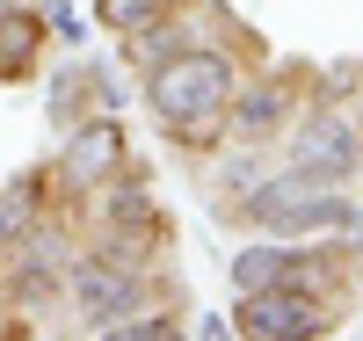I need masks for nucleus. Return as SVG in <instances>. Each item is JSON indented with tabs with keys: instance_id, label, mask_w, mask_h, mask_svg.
Segmentation results:
<instances>
[{
	"instance_id": "2",
	"label": "nucleus",
	"mask_w": 363,
	"mask_h": 341,
	"mask_svg": "<svg viewBox=\"0 0 363 341\" xmlns=\"http://www.w3.org/2000/svg\"><path fill=\"white\" fill-rule=\"evenodd\" d=\"M66 291H73V313L87 320V334H102L109 320H124V313H138L145 305V284H138V269L124 262V255H80L73 269H66Z\"/></svg>"
},
{
	"instance_id": "5",
	"label": "nucleus",
	"mask_w": 363,
	"mask_h": 341,
	"mask_svg": "<svg viewBox=\"0 0 363 341\" xmlns=\"http://www.w3.org/2000/svg\"><path fill=\"white\" fill-rule=\"evenodd\" d=\"M356 160H363V138L349 131L342 116H313L306 131H298V145H291V174H306V181H327V189H335V181H349L356 174Z\"/></svg>"
},
{
	"instance_id": "4",
	"label": "nucleus",
	"mask_w": 363,
	"mask_h": 341,
	"mask_svg": "<svg viewBox=\"0 0 363 341\" xmlns=\"http://www.w3.org/2000/svg\"><path fill=\"white\" fill-rule=\"evenodd\" d=\"M116 160H124V131H116L109 116L66 123V145H58V189H66V196H95L102 181L116 174Z\"/></svg>"
},
{
	"instance_id": "7",
	"label": "nucleus",
	"mask_w": 363,
	"mask_h": 341,
	"mask_svg": "<svg viewBox=\"0 0 363 341\" xmlns=\"http://www.w3.org/2000/svg\"><path fill=\"white\" fill-rule=\"evenodd\" d=\"M37 211H44V174L0 181V247H22L29 225H37Z\"/></svg>"
},
{
	"instance_id": "9",
	"label": "nucleus",
	"mask_w": 363,
	"mask_h": 341,
	"mask_svg": "<svg viewBox=\"0 0 363 341\" xmlns=\"http://www.w3.org/2000/svg\"><path fill=\"white\" fill-rule=\"evenodd\" d=\"M284 87H247V95H240L233 102V131L240 138H269V131H277V123H284Z\"/></svg>"
},
{
	"instance_id": "11",
	"label": "nucleus",
	"mask_w": 363,
	"mask_h": 341,
	"mask_svg": "<svg viewBox=\"0 0 363 341\" xmlns=\"http://www.w3.org/2000/svg\"><path fill=\"white\" fill-rule=\"evenodd\" d=\"M167 334H174L167 313H124V320L102 327V341H167Z\"/></svg>"
},
{
	"instance_id": "1",
	"label": "nucleus",
	"mask_w": 363,
	"mask_h": 341,
	"mask_svg": "<svg viewBox=\"0 0 363 341\" xmlns=\"http://www.w3.org/2000/svg\"><path fill=\"white\" fill-rule=\"evenodd\" d=\"M225 102H233V58L225 51H167L145 73V109H153L182 145H211L225 131Z\"/></svg>"
},
{
	"instance_id": "3",
	"label": "nucleus",
	"mask_w": 363,
	"mask_h": 341,
	"mask_svg": "<svg viewBox=\"0 0 363 341\" xmlns=\"http://www.w3.org/2000/svg\"><path fill=\"white\" fill-rule=\"evenodd\" d=\"M233 334H247V341H313V334H327V320H320V305L306 291L269 284V291H240Z\"/></svg>"
},
{
	"instance_id": "8",
	"label": "nucleus",
	"mask_w": 363,
	"mask_h": 341,
	"mask_svg": "<svg viewBox=\"0 0 363 341\" xmlns=\"http://www.w3.org/2000/svg\"><path fill=\"white\" fill-rule=\"evenodd\" d=\"M291 247H247L233 262V291H269V284H291Z\"/></svg>"
},
{
	"instance_id": "6",
	"label": "nucleus",
	"mask_w": 363,
	"mask_h": 341,
	"mask_svg": "<svg viewBox=\"0 0 363 341\" xmlns=\"http://www.w3.org/2000/svg\"><path fill=\"white\" fill-rule=\"evenodd\" d=\"M44 51V15H15L0 8V80H22Z\"/></svg>"
},
{
	"instance_id": "10",
	"label": "nucleus",
	"mask_w": 363,
	"mask_h": 341,
	"mask_svg": "<svg viewBox=\"0 0 363 341\" xmlns=\"http://www.w3.org/2000/svg\"><path fill=\"white\" fill-rule=\"evenodd\" d=\"M174 0H95V22L116 29V37H131V29H153Z\"/></svg>"
}]
</instances>
